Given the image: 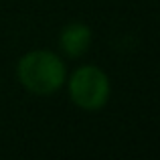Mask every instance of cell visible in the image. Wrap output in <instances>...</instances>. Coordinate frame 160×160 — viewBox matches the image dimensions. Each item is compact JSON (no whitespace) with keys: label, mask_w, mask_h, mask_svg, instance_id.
Masks as SVG:
<instances>
[{"label":"cell","mask_w":160,"mask_h":160,"mask_svg":"<svg viewBox=\"0 0 160 160\" xmlns=\"http://www.w3.org/2000/svg\"><path fill=\"white\" fill-rule=\"evenodd\" d=\"M91 39H93V32L85 22H71L61 31L59 45L67 57H81L87 53Z\"/></svg>","instance_id":"3"},{"label":"cell","mask_w":160,"mask_h":160,"mask_svg":"<svg viewBox=\"0 0 160 160\" xmlns=\"http://www.w3.org/2000/svg\"><path fill=\"white\" fill-rule=\"evenodd\" d=\"M16 77L20 85L35 95H53L67 79L65 63L53 51H31L22 55L16 65Z\"/></svg>","instance_id":"1"},{"label":"cell","mask_w":160,"mask_h":160,"mask_svg":"<svg viewBox=\"0 0 160 160\" xmlns=\"http://www.w3.org/2000/svg\"><path fill=\"white\" fill-rule=\"evenodd\" d=\"M109 77L95 65H83L69 77V98L77 108L85 112H98L109 99Z\"/></svg>","instance_id":"2"}]
</instances>
